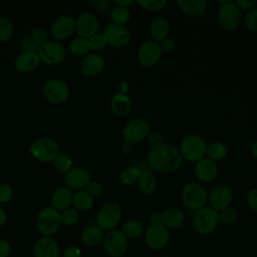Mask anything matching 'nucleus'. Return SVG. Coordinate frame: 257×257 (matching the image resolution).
I'll list each match as a JSON object with an SVG mask.
<instances>
[{
  "label": "nucleus",
  "instance_id": "nucleus-1",
  "mask_svg": "<svg viewBox=\"0 0 257 257\" xmlns=\"http://www.w3.org/2000/svg\"><path fill=\"white\" fill-rule=\"evenodd\" d=\"M147 162L153 172L172 174L181 169L183 158L177 147L169 143H164L159 147L151 148Z\"/></svg>",
  "mask_w": 257,
  "mask_h": 257
},
{
  "label": "nucleus",
  "instance_id": "nucleus-2",
  "mask_svg": "<svg viewBox=\"0 0 257 257\" xmlns=\"http://www.w3.org/2000/svg\"><path fill=\"white\" fill-rule=\"evenodd\" d=\"M178 149L183 161L195 164L206 157L207 143L201 136L189 134L182 138Z\"/></svg>",
  "mask_w": 257,
  "mask_h": 257
},
{
  "label": "nucleus",
  "instance_id": "nucleus-3",
  "mask_svg": "<svg viewBox=\"0 0 257 257\" xmlns=\"http://www.w3.org/2000/svg\"><path fill=\"white\" fill-rule=\"evenodd\" d=\"M181 200L187 209L196 212L208 203V191L201 183L189 182L182 188Z\"/></svg>",
  "mask_w": 257,
  "mask_h": 257
},
{
  "label": "nucleus",
  "instance_id": "nucleus-4",
  "mask_svg": "<svg viewBox=\"0 0 257 257\" xmlns=\"http://www.w3.org/2000/svg\"><path fill=\"white\" fill-rule=\"evenodd\" d=\"M59 153L57 142L49 137H40L29 146L31 157L41 163H52Z\"/></svg>",
  "mask_w": 257,
  "mask_h": 257
},
{
  "label": "nucleus",
  "instance_id": "nucleus-5",
  "mask_svg": "<svg viewBox=\"0 0 257 257\" xmlns=\"http://www.w3.org/2000/svg\"><path fill=\"white\" fill-rule=\"evenodd\" d=\"M122 217V209L120 205L114 201L104 203L96 213L95 225L103 232L113 230L120 222Z\"/></svg>",
  "mask_w": 257,
  "mask_h": 257
},
{
  "label": "nucleus",
  "instance_id": "nucleus-6",
  "mask_svg": "<svg viewBox=\"0 0 257 257\" xmlns=\"http://www.w3.org/2000/svg\"><path fill=\"white\" fill-rule=\"evenodd\" d=\"M192 224L197 233L209 235L213 233L220 224L218 211L210 206H205L194 213Z\"/></svg>",
  "mask_w": 257,
  "mask_h": 257
},
{
  "label": "nucleus",
  "instance_id": "nucleus-7",
  "mask_svg": "<svg viewBox=\"0 0 257 257\" xmlns=\"http://www.w3.org/2000/svg\"><path fill=\"white\" fill-rule=\"evenodd\" d=\"M37 230L43 235L50 237L54 235L60 228L61 219L60 212L51 206L40 209L35 218Z\"/></svg>",
  "mask_w": 257,
  "mask_h": 257
},
{
  "label": "nucleus",
  "instance_id": "nucleus-8",
  "mask_svg": "<svg viewBox=\"0 0 257 257\" xmlns=\"http://www.w3.org/2000/svg\"><path fill=\"white\" fill-rule=\"evenodd\" d=\"M221 6L218 9L217 21L219 26L225 31L235 30L242 21V11L234 1L218 2Z\"/></svg>",
  "mask_w": 257,
  "mask_h": 257
},
{
  "label": "nucleus",
  "instance_id": "nucleus-9",
  "mask_svg": "<svg viewBox=\"0 0 257 257\" xmlns=\"http://www.w3.org/2000/svg\"><path fill=\"white\" fill-rule=\"evenodd\" d=\"M150 131V124L145 118L135 117L124 124L121 130V136L123 142L134 146L146 140Z\"/></svg>",
  "mask_w": 257,
  "mask_h": 257
},
{
  "label": "nucleus",
  "instance_id": "nucleus-10",
  "mask_svg": "<svg viewBox=\"0 0 257 257\" xmlns=\"http://www.w3.org/2000/svg\"><path fill=\"white\" fill-rule=\"evenodd\" d=\"M105 253L110 257H122L128 249V239L120 230L113 229L107 231L102 239Z\"/></svg>",
  "mask_w": 257,
  "mask_h": 257
},
{
  "label": "nucleus",
  "instance_id": "nucleus-11",
  "mask_svg": "<svg viewBox=\"0 0 257 257\" xmlns=\"http://www.w3.org/2000/svg\"><path fill=\"white\" fill-rule=\"evenodd\" d=\"M37 54L41 62L48 65H57L65 59L66 48L60 41L48 40L38 47Z\"/></svg>",
  "mask_w": 257,
  "mask_h": 257
},
{
  "label": "nucleus",
  "instance_id": "nucleus-12",
  "mask_svg": "<svg viewBox=\"0 0 257 257\" xmlns=\"http://www.w3.org/2000/svg\"><path fill=\"white\" fill-rule=\"evenodd\" d=\"M42 93L47 101L60 104L68 99L70 89L64 80L60 78H50L43 84Z\"/></svg>",
  "mask_w": 257,
  "mask_h": 257
},
{
  "label": "nucleus",
  "instance_id": "nucleus-13",
  "mask_svg": "<svg viewBox=\"0 0 257 257\" xmlns=\"http://www.w3.org/2000/svg\"><path fill=\"white\" fill-rule=\"evenodd\" d=\"M162 55L163 51L159 42L152 39L144 41L137 51L138 62L144 68L154 67L156 64H158L162 58Z\"/></svg>",
  "mask_w": 257,
  "mask_h": 257
},
{
  "label": "nucleus",
  "instance_id": "nucleus-14",
  "mask_svg": "<svg viewBox=\"0 0 257 257\" xmlns=\"http://www.w3.org/2000/svg\"><path fill=\"white\" fill-rule=\"evenodd\" d=\"M170 240L169 229L162 223L152 224L145 231V242L152 250H162Z\"/></svg>",
  "mask_w": 257,
  "mask_h": 257
},
{
  "label": "nucleus",
  "instance_id": "nucleus-15",
  "mask_svg": "<svg viewBox=\"0 0 257 257\" xmlns=\"http://www.w3.org/2000/svg\"><path fill=\"white\" fill-rule=\"evenodd\" d=\"M49 31L54 40L66 39L75 32V18L69 14H61L52 21Z\"/></svg>",
  "mask_w": 257,
  "mask_h": 257
},
{
  "label": "nucleus",
  "instance_id": "nucleus-16",
  "mask_svg": "<svg viewBox=\"0 0 257 257\" xmlns=\"http://www.w3.org/2000/svg\"><path fill=\"white\" fill-rule=\"evenodd\" d=\"M102 33L106 39L107 44L116 48L127 46L132 40L131 31L125 26L116 25L113 23L105 26Z\"/></svg>",
  "mask_w": 257,
  "mask_h": 257
},
{
  "label": "nucleus",
  "instance_id": "nucleus-17",
  "mask_svg": "<svg viewBox=\"0 0 257 257\" xmlns=\"http://www.w3.org/2000/svg\"><path fill=\"white\" fill-rule=\"evenodd\" d=\"M98 18L91 12H82L75 18V32L79 37L88 39L98 32Z\"/></svg>",
  "mask_w": 257,
  "mask_h": 257
},
{
  "label": "nucleus",
  "instance_id": "nucleus-18",
  "mask_svg": "<svg viewBox=\"0 0 257 257\" xmlns=\"http://www.w3.org/2000/svg\"><path fill=\"white\" fill-rule=\"evenodd\" d=\"M233 200V192L227 185H217L208 193V203L211 208L221 211L229 207Z\"/></svg>",
  "mask_w": 257,
  "mask_h": 257
},
{
  "label": "nucleus",
  "instance_id": "nucleus-19",
  "mask_svg": "<svg viewBox=\"0 0 257 257\" xmlns=\"http://www.w3.org/2000/svg\"><path fill=\"white\" fill-rule=\"evenodd\" d=\"M105 66L104 57L98 52L88 53L80 61V72L85 76H95L102 72Z\"/></svg>",
  "mask_w": 257,
  "mask_h": 257
},
{
  "label": "nucleus",
  "instance_id": "nucleus-20",
  "mask_svg": "<svg viewBox=\"0 0 257 257\" xmlns=\"http://www.w3.org/2000/svg\"><path fill=\"white\" fill-rule=\"evenodd\" d=\"M65 186L71 190H83L91 180L90 173L82 167H73L70 171L64 174L63 177Z\"/></svg>",
  "mask_w": 257,
  "mask_h": 257
},
{
  "label": "nucleus",
  "instance_id": "nucleus-21",
  "mask_svg": "<svg viewBox=\"0 0 257 257\" xmlns=\"http://www.w3.org/2000/svg\"><path fill=\"white\" fill-rule=\"evenodd\" d=\"M218 172L219 169L217 163L211 161L206 157L195 163L194 166V174L196 178L202 183L213 182L216 179Z\"/></svg>",
  "mask_w": 257,
  "mask_h": 257
},
{
  "label": "nucleus",
  "instance_id": "nucleus-22",
  "mask_svg": "<svg viewBox=\"0 0 257 257\" xmlns=\"http://www.w3.org/2000/svg\"><path fill=\"white\" fill-rule=\"evenodd\" d=\"M33 255L34 257H59L60 249L58 243L52 237L43 236L35 242Z\"/></svg>",
  "mask_w": 257,
  "mask_h": 257
},
{
  "label": "nucleus",
  "instance_id": "nucleus-23",
  "mask_svg": "<svg viewBox=\"0 0 257 257\" xmlns=\"http://www.w3.org/2000/svg\"><path fill=\"white\" fill-rule=\"evenodd\" d=\"M41 60L37 52L22 51L18 54L14 60V67L17 71L22 73H28L38 67Z\"/></svg>",
  "mask_w": 257,
  "mask_h": 257
},
{
  "label": "nucleus",
  "instance_id": "nucleus-24",
  "mask_svg": "<svg viewBox=\"0 0 257 257\" xmlns=\"http://www.w3.org/2000/svg\"><path fill=\"white\" fill-rule=\"evenodd\" d=\"M73 192L66 186L56 188L51 195V207L62 212L72 206Z\"/></svg>",
  "mask_w": 257,
  "mask_h": 257
},
{
  "label": "nucleus",
  "instance_id": "nucleus-25",
  "mask_svg": "<svg viewBox=\"0 0 257 257\" xmlns=\"http://www.w3.org/2000/svg\"><path fill=\"white\" fill-rule=\"evenodd\" d=\"M185 214L178 207H169L161 212V223L168 229H178L185 222Z\"/></svg>",
  "mask_w": 257,
  "mask_h": 257
},
{
  "label": "nucleus",
  "instance_id": "nucleus-26",
  "mask_svg": "<svg viewBox=\"0 0 257 257\" xmlns=\"http://www.w3.org/2000/svg\"><path fill=\"white\" fill-rule=\"evenodd\" d=\"M170 22L165 17H155L149 26V32L152 40L156 42H160L166 37L169 36L170 33Z\"/></svg>",
  "mask_w": 257,
  "mask_h": 257
},
{
  "label": "nucleus",
  "instance_id": "nucleus-27",
  "mask_svg": "<svg viewBox=\"0 0 257 257\" xmlns=\"http://www.w3.org/2000/svg\"><path fill=\"white\" fill-rule=\"evenodd\" d=\"M179 9L188 16H202L208 9L206 0H178Z\"/></svg>",
  "mask_w": 257,
  "mask_h": 257
},
{
  "label": "nucleus",
  "instance_id": "nucleus-28",
  "mask_svg": "<svg viewBox=\"0 0 257 257\" xmlns=\"http://www.w3.org/2000/svg\"><path fill=\"white\" fill-rule=\"evenodd\" d=\"M110 110L113 114L116 116H125L127 115L133 107L132 99L127 94H121V93H114L110 99L109 102Z\"/></svg>",
  "mask_w": 257,
  "mask_h": 257
},
{
  "label": "nucleus",
  "instance_id": "nucleus-29",
  "mask_svg": "<svg viewBox=\"0 0 257 257\" xmlns=\"http://www.w3.org/2000/svg\"><path fill=\"white\" fill-rule=\"evenodd\" d=\"M137 185L141 193H143L144 195H152L157 190L158 186L157 178L154 172L150 168L142 170L140 172Z\"/></svg>",
  "mask_w": 257,
  "mask_h": 257
},
{
  "label": "nucleus",
  "instance_id": "nucleus-30",
  "mask_svg": "<svg viewBox=\"0 0 257 257\" xmlns=\"http://www.w3.org/2000/svg\"><path fill=\"white\" fill-rule=\"evenodd\" d=\"M103 237V231L94 224L89 225L83 229L80 234V241L84 246L93 247L98 245L102 241Z\"/></svg>",
  "mask_w": 257,
  "mask_h": 257
},
{
  "label": "nucleus",
  "instance_id": "nucleus-31",
  "mask_svg": "<svg viewBox=\"0 0 257 257\" xmlns=\"http://www.w3.org/2000/svg\"><path fill=\"white\" fill-rule=\"evenodd\" d=\"M72 206L79 213L87 212L93 206V197H91L84 189L78 190L73 193L72 198Z\"/></svg>",
  "mask_w": 257,
  "mask_h": 257
},
{
  "label": "nucleus",
  "instance_id": "nucleus-32",
  "mask_svg": "<svg viewBox=\"0 0 257 257\" xmlns=\"http://www.w3.org/2000/svg\"><path fill=\"white\" fill-rule=\"evenodd\" d=\"M228 155V148L227 146L219 141L211 142L210 144H207V150H206V158L210 159L211 161L218 163L223 161Z\"/></svg>",
  "mask_w": 257,
  "mask_h": 257
},
{
  "label": "nucleus",
  "instance_id": "nucleus-33",
  "mask_svg": "<svg viewBox=\"0 0 257 257\" xmlns=\"http://www.w3.org/2000/svg\"><path fill=\"white\" fill-rule=\"evenodd\" d=\"M120 231L127 239H137L145 232V228L141 221L130 219L122 224Z\"/></svg>",
  "mask_w": 257,
  "mask_h": 257
},
{
  "label": "nucleus",
  "instance_id": "nucleus-34",
  "mask_svg": "<svg viewBox=\"0 0 257 257\" xmlns=\"http://www.w3.org/2000/svg\"><path fill=\"white\" fill-rule=\"evenodd\" d=\"M68 49L75 56H85L90 51L88 39L76 36L72 40H70L68 44Z\"/></svg>",
  "mask_w": 257,
  "mask_h": 257
},
{
  "label": "nucleus",
  "instance_id": "nucleus-35",
  "mask_svg": "<svg viewBox=\"0 0 257 257\" xmlns=\"http://www.w3.org/2000/svg\"><path fill=\"white\" fill-rule=\"evenodd\" d=\"M140 172L141 171L137 166H127L123 168L119 173L120 183L124 186H133L137 184Z\"/></svg>",
  "mask_w": 257,
  "mask_h": 257
},
{
  "label": "nucleus",
  "instance_id": "nucleus-36",
  "mask_svg": "<svg viewBox=\"0 0 257 257\" xmlns=\"http://www.w3.org/2000/svg\"><path fill=\"white\" fill-rule=\"evenodd\" d=\"M52 165L54 169L61 174H66L74 167L72 158L65 153H59L52 161Z\"/></svg>",
  "mask_w": 257,
  "mask_h": 257
},
{
  "label": "nucleus",
  "instance_id": "nucleus-37",
  "mask_svg": "<svg viewBox=\"0 0 257 257\" xmlns=\"http://www.w3.org/2000/svg\"><path fill=\"white\" fill-rule=\"evenodd\" d=\"M110 20L113 24L125 26V24H127L131 20V12L128 8L114 5V7L110 10Z\"/></svg>",
  "mask_w": 257,
  "mask_h": 257
},
{
  "label": "nucleus",
  "instance_id": "nucleus-38",
  "mask_svg": "<svg viewBox=\"0 0 257 257\" xmlns=\"http://www.w3.org/2000/svg\"><path fill=\"white\" fill-rule=\"evenodd\" d=\"M14 32V26L7 17L0 16V42H7L11 39Z\"/></svg>",
  "mask_w": 257,
  "mask_h": 257
},
{
  "label": "nucleus",
  "instance_id": "nucleus-39",
  "mask_svg": "<svg viewBox=\"0 0 257 257\" xmlns=\"http://www.w3.org/2000/svg\"><path fill=\"white\" fill-rule=\"evenodd\" d=\"M79 218H80V213L73 207H70L60 212L61 224L65 226H73L77 224L79 221Z\"/></svg>",
  "mask_w": 257,
  "mask_h": 257
},
{
  "label": "nucleus",
  "instance_id": "nucleus-40",
  "mask_svg": "<svg viewBox=\"0 0 257 257\" xmlns=\"http://www.w3.org/2000/svg\"><path fill=\"white\" fill-rule=\"evenodd\" d=\"M219 222L223 225L234 224L238 219V212L235 208L229 206L218 212Z\"/></svg>",
  "mask_w": 257,
  "mask_h": 257
},
{
  "label": "nucleus",
  "instance_id": "nucleus-41",
  "mask_svg": "<svg viewBox=\"0 0 257 257\" xmlns=\"http://www.w3.org/2000/svg\"><path fill=\"white\" fill-rule=\"evenodd\" d=\"M137 3L144 10L149 12H160L167 5L166 0H138Z\"/></svg>",
  "mask_w": 257,
  "mask_h": 257
},
{
  "label": "nucleus",
  "instance_id": "nucleus-42",
  "mask_svg": "<svg viewBox=\"0 0 257 257\" xmlns=\"http://www.w3.org/2000/svg\"><path fill=\"white\" fill-rule=\"evenodd\" d=\"M245 28L249 31H257V6L246 12L245 16L242 18Z\"/></svg>",
  "mask_w": 257,
  "mask_h": 257
},
{
  "label": "nucleus",
  "instance_id": "nucleus-43",
  "mask_svg": "<svg viewBox=\"0 0 257 257\" xmlns=\"http://www.w3.org/2000/svg\"><path fill=\"white\" fill-rule=\"evenodd\" d=\"M29 37L31 38V40L39 47L40 45H42L43 43H45L46 41H48V33L46 31L45 28L41 27V26H36L34 27L31 32Z\"/></svg>",
  "mask_w": 257,
  "mask_h": 257
},
{
  "label": "nucleus",
  "instance_id": "nucleus-44",
  "mask_svg": "<svg viewBox=\"0 0 257 257\" xmlns=\"http://www.w3.org/2000/svg\"><path fill=\"white\" fill-rule=\"evenodd\" d=\"M88 43H89L90 50H92L94 52H98V51L102 50L107 45L106 39L102 32H97L94 35H92L91 37H89Z\"/></svg>",
  "mask_w": 257,
  "mask_h": 257
},
{
  "label": "nucleus",
  "instance_id": "nucleus-45",
  "mask_svg": "<svg viewBox=\"0 0 257 257\" xmlns=\"http://www.w3.org/2000/svg\"><path fill=\"white\" fill-rule=\"evenodd\" d=\"M151 146V148H156L161 145H163L164 142V136L159 131H150L147 139H146Z\"/></svg>",
  "mask_w": 257,
  "mask_h": 257
},
{
  "label": "nucleus",
  "instance_id": "nucleus-46",
  "mask_svg": "<svg viewBox=\"0 0 257 257\" xmlns=\"http://www.w3.org/2000/svg\"><path fill=\"white\" fill-rule=\"evenodd\" d=\"M14 196L13 188L6 183L0 184V203H7L12 200Z\"/></svg>",
  "mask_w": 257,
  "mask_h": 257
},
{
  "label": "nucleus",
  "instance_id": "nucleus-47",
  "mask_svg": "<svg viewBox=\"0 0 257 257\" xmlns=\"http://www.w3.org/2000/svg\"><path fill=\"white\" fill-rule=\"evenodd\" d=\"M246 204L248 208L257 214V188H252L246 195Z\"/></svg>",
  "mask_w": 257,
  "mask_h": 257
},
{
  "label": "nucleus",
  "instance_id": "nucleus-48",
  "mask_svg": "<svg viewBox=\"0 0 257 257\" xmlns=\"http://www.w3.org/2000/svg\"><path fill=\"white\" fill-rule=\"evenodd\" d=\"M84 190L91 196V197H98L102 193V186L98 181L90 180L88 184L85 186Z\"/></svg>",
  "mask_w": 257,
  "mask_h": 257
},
{
  "label": "nucleus",
  "instance_id": "nucleus-49",
  "mask_svg": "<svg viewBox=\"0 0 257 257\" xmlns=\"http://www.w3.org/2000/svg\"><path fill=\"white\" fill-rule=\"evenodd\" d=\"M159 44L161 46L163 53L164 52H172L176 48V41L173 37H170V36H168L165 39H163L162 41H160Z\"/></svg>",
  "mask_w": 257,
  "mask_h": 257
},
{
  "label": "nucleus",
  "instance_id": "nucleus-50",
  "mask_svg": "<svg viewBox=\"0 0 257 257\" xmlns=\"http://www.w3.org/2000/svg\"><path fill=\"white\" fill-rule=\"evenodd\" d=\"M20 47L22 48L23 51L37 52V49H38V46L31 40V38L29 36L21 38V40H20Z\"/></svg>",
  "mask_w": 257,
  "mask_h": 257
},
{
  "label": "nucleus",
  "instance_id": "nucleus-51",
  "mask_svg": "<svg viewBox=\"0 0 257 257\" xmlns=\"http://www.w3.org/2000/svg\"><path fill=\"white\" fill-rule=\"evenodd\" d=\"M234 2L241 11H246V12L257 6V1L255 0H237Z\"/></svg>",
  "mask_w": 257,
  "mask_h": 257
},
{
  "label": "nucleus",
  "instance_id": "nucleus-52",
  "mask_svg": "<svg viewBox=\"0 0 257 257\" xmlns=\"http://www.w3.org/2000/svg\"><path fill=\"white\" fill-rule=\"evenodd\" d=\"M62 257H82V253L78 246L69 245L64 249Z\"/></svg>",
  "mask_w": 257,
  "mask_h": 257
},
{
  "label": "nucleus",
  "instance_id": "nucleus-53",
  "mask_svg": "<svg viewBox=\"0 0 257 257\" xmlns=\"http://www.w3.org/2000/svg\"><path fill=\"white\" fill-rule=\"evenodd\" d=\"M11 250V244L7 240L0 239V257H9Z\"/></svg>",
  "mask_w": 257,
  "mask_h": 257
},
{
  "label": "nucleus",
  "instance_id": "nucleus-54",
  "mask_svg": "<svg viewBox=\"0 0 257 257\" xmlns=\"http://www.w3.org/2000/svg\"><path fill=\"white\" fill-rule=\"evenodd\" d=\"M92 5L99 11H104L109 8V2L107 0H95L92 2Z\"/></svg>",
  "mask_w": 257,
  "mask_h": 257
},
{
  "label": "nucleus",
  "instance_id": "nucleus-55",
  "mask_svg": "<svg viewBox=\"0 0 257 257\" xmlns=\"http://www.w3.org/2000/svg\"><path fill=\"white\" fill-rule=\"evenodd\" d=\"M116 89H117V93L127 94L128 90H130V84H128V82L126 80H120L116 84Z\"/></svg>",
  "mask_w": 257,
  "mask_h": 257
},
{
  "label": "nucleus",
  "instance_id": "nucleus-56",
  "mask_svg": "<svg viewBox=\"0 0 257 257\" xmlns=\"http://www.w3.org/2000/svg\"><path fill=\"white\" fill-rule=\"evenodd\" d=\"M149 221H150L151 225L161 223V213L160 212H152L149 216Z\"/></svg>",
  "mask_w": 257,
  "mask_h": 257
},
{
  "label": "nucleus",
  "instance_id": "nucleus-57",
  "mask_svg": "<svg viewBox=\"0 0 257 257\" xmlns=\"http://www.w3.org/2000/svg\"><path fill=\"white\" fill-rule=\"evenodd\" d=\"M113 3H114L115 6L128 8L130 6H132L134 4V1L133 0H114Z\"/></svg>",
  "mask_w": 257,
  "mask_h": 257
},
{
  "label": "nucleus",
  "instance_id": "nucleus-58",
  "mask_svg": "<svg viewBox=\"0 0 257 257\" xmlns=\"http://www.w3.org/2000/svg\"><path fill=\"white\" fill-rule=\"evenodd\" d=\"M120 150H121L122 154H124V155H130V154L133 152V150H134V146H133L132 144H130V143L123 142V144L121 145Z\"/></svg>",
  "mask_w": 257,
  "mask_h": 257
},
{
  "label": "nucleus",
  "instance_id": "nucleus-59",
  "mask_svg": "<svg viewBox=\"0 0 257 257\" xmlns=\"http://www.w3.org/2000/svg\"><path fill=\"white\" fill-rule=\"evenodd\" d=\"M7 219H8V216H7L6 211L0 207V227H2L3 225L6 224Z\"/></svg>",
  "mask_w": 257,
  "mask_h": 257
},
{
  "label": "nucleus",
  "instance_id": "nucleus-60",
  "mask_svg": "<svg viewBox=\"0 0 257 257\" xmlns=\"http://www.w3.org/2000/svg\"><path fill=\"white\" fill-rule=\"evenodd\" d=\"M251 154L257 160V139L253 142V144L251 146Z\"/></svg>",
  "mask_w": 257,
  "mask_h": 257
}]
</instances>
